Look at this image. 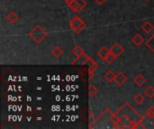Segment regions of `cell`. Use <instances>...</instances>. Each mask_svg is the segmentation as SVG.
<instances>
[{
  "instance_id": "obj_1",
  "label": "cell",
  "mask_w": 154,
  "mask_h": 129,
  "mask_svg": "<svg viewBox=\"0 0 154 129\" xmlns=\"http://www.w3.org/2000/svg\"><path fill=\"white\" fill-rule=\"evenodd\" d=\"M28 36L37 44H41L47 37V31L41 26L36 25L28 33Z\"/></svg>"
},
{
  "instance_id": "obj_2",
  "label": "cell",
  "mask_w": 154,
  "mask_h": 129,
  "mask_svg": "<svg viewBox=\"0 0 154 129\" xmlns=\"http://www.w3.org/2000/svg\"><path fill=\"white\" fill-rule=\"evenodd\" d=\"M116 118L117 119V123L121 124L123 128H137L139 127V125L126 114L116 116Z\"/></svg>"
},
{
  "instance_id": "obj_3",
  "label": "cell",
  "mask_w": 154,
  "mask_h": 129,
  "mask_svg": "<svg viewBox=\"0 0 154 129\" xmlns=\"http://www.w3.org/2000/svg\"><path fill=\"white\" fill-rule=\"evenodd\" d=\"M87 25L85 22L79 16H75L69 22V28L76 33H79L86 29Z\"/></svg>"
},
{
  "instance_id": "obj_4",
  "label": "cell",
  "mask_w": 154,
  "mask_h": 129,
  "mask_svg": "<svg viewBox=\"0 0 154 129\" xmlns=\"http://www.w3.org/2000/svg\"><path fill=\"white\" fill-rule=\"evenodd\" d=\"M69 10L75 13H79L83 10L87 6V3L85 0H72L69 4H67Z\"/></svg>"
},
{
  "instance_id": "obj_5",
  "label": "cell",
  "mask_w": 154,
  "mask_h": 129,
  "mask_svg": "<svg viewBox=\"0 0 154 129\" xmlns=\"http://www.w3.org/2000/svg\"><path fill=\"white\" fill-rule=\"evenodd\" d=\"M110 49V53H112L116 58L119 57L124 52H125V48L122 47L118 42H116L112 45V47L109 48Z\"/></svg>"
},
{
  "instance_id": "obj_6",
  "label": "cell",
  "mask_w": 154,
  "mask_h": 129,
  "mask_svg": "<svg viewBox=\"0 0 154 129\" xmlns=\"http://www.w3.org/2000/svg\"><path fill=\"white\" fill-rule=\"evenodd\" d=\"M115 82L116 84L118 85V86H123L126 82H127V76L122 73V72H119L116 75V78H115Z\"/></svg>"
},
{
  "instance_id": "obj_7",
  "label": "cell",
  "mask_w": 154,
  "mask_h": 129,
  "mask_svg": "<svg viewBox=\"0 0 154 129\" xmlns=\"http://www.w3.org/2000/svg\"><path fill=\"white\" fill-rule=\"evenodd\" d=\"M89 57L87 56L85 53L79 57H77L76 60L73 62V65H88V61H89Z\"/></svg>"
},
{
  "instance_id": "obj_8",
  "label": "cell",
  "mask_w": 154,
  "mask_h": 129,
  "mask_svg": "<svg viewBox=\"0 0 154 129\" xmlns=\"http://www.w3.org/2000/svg\"><path fill=\"white\" fill-rule=\"evenodd\" d=\"M88 65L89 66V79H91L93 77L94 74H95L96 69L98 67V64L95 60H93L92 58H89V61H88Z\"/></svg>"
},
{
  "instance_id": "obj_9",
  "label": "cell",
  "mask_w": 154,
  "mask_h": 129,
  "mask_svg": "<svg viewBox=\"0 0 154 129\" xmlns=\"http://www.w3.org/2000/svg\"><path fill=\"white\" fill-rule=\"evenodd\" d=\"M6 20H7L10 23L14 24V23H16V22L19 21V16H18V14H17L15 12L11 11V12H9V13L6 14Z\"/></svg>"
},
{
  "instance_id": "obj_10",
  "label": "cell",
  "mask_w": 154,
  "mask_h": 129,
  "mask_svg": "<svg viewBox=\"0 0 154 129\" xmlns=\"http://www.w3.org/2000/svg\"><path fill=\"white\" fill-rule=\"evenodd\" d=\"M109 53H110V49H108L106 47H102L98 51H97V56L102 59V60H104V61H106V57H107V56L109 55Z\"/></svg>"
},
{
  "instance_id": "obj_11",
  "label": "cell",
  "mask_w": 154,
  "mask_h": 129,
  "mask_svg": "<svg viewBox=\"0 0 154 129\" xmlns=\"http://www.w3.org/2000/svg\"><path fill=\"white\" fill-rule=\"evenodd\" d=\"M62 53H63V49L61 48V47L60 46H55L51 50V56L53 57H55V58H59V57H60V56L62 55Z\"/></svg>"
},
{
  "instance_id": "obj_12",
  "label": "cell",
  "mask_w": 154,
  "mask_h": 129,
  "mask_svg": "<svg viewBox=\"0 0 154 129\" xmlns=\"http://www.w3.org/2000/svg\"><path fill=\"white\" fill-rule=\"evenodd\" d=\"M142 30H143L145 33H147V34L151 33V32L154 30L153 23L151 22H145L142 25Z\"/></svg>"
},
{
  "instance_id": "obj_13",
  "label": "cell",
  "mask_w": 154,
  "mask_h": 129,
  "mask_svg": "<svg viewBox=\"0 0 154 129\" xmlns=\"http://www.w3.org/2000/svg\"><path fill=\"white\" fill-rule=\"evenodd\" d=\"M134 84H135L137 86L141 87V86H143V85L147 82V80H146V78H145L144 76H143L142 75H136L135 78L134 79Z\"/></svg>"
},
{
  "instance_id": "obj_14",
  "label": "cell",
  "mask_w": 154,
  "mask_h": 129,
  "mask_svg": "<svg viewBox=\"0 0 154 129\" xmlns=\"http://www.w3.org/2000/svg\"><path fill=\"white\" fill-rule=\"evenodd\" d=\"M143 41H144V40L141 34H136L132 38V42L134 46H141L143 43Z\"/></svg>"
},
{
  "instance_id": "obj_15",
  "label": "cell",
  "mask_w": 154,
  "mask_h": 129,
  "mask_svg": "<svg viewBox=\"0 0 154 129\" xmlns=\"http://www.w3.org/2000/svg\"><path fill=\"white\" fill-rule=\"evenodd\" d=\"M104 78L106 82L108 83H112L115 82V78H116V75L114 74V72L112 70H107L106 72V74L104 75Z\"/></svg>"
},
{
  "instance_id": "obj_16",
  "label": "cell",
  "mask_w": 154,
  "mask_h": 129,
  "mask_svg": "<svg viewBox=\"0 0 154 129\" xmlns=\"http://www.w3.org/2000/svg\"><path fill=\"white\" fill-rule=\"evenodd\" d=\"M145 45H146V47H147L152 53H154V34L146 40Z\"/></svg>"
},
{
  "instance_id": "obj_17",
  "label": "cell",
  "mask_w": 154,
  "mask_h": 129,
  "mask_svg": "<svg viewBox=\"0 0 154 129\" xmlns=\"http://www.w3.org/2000/svg\"><path fill=\"white\" fill-rule=\"evenodd\" d=\"M72 53H73L76 57H79V56L83 55L85 52H84L83 48H82L79 45H77V46H75V47L73 48V49H72Z\"/></svg>"
},
{
  "instance_id": "obj_18",
  "label": "cell",
  "mask_w": 154,
  "mask_h": 129,
  "mask_svg": "<svg viewBox=\"0 0 154 129\" xmlns=\"http://www.w3.org/2000/svg\"><path fill=\"white\" fill-rule=\"evenodd\" d=\"M134 101H135V103L136 104H138V105H142L144 101H145V98H144V96L143 95V94H137V95H135L134 97Z\"/></svg>"
},
{
  "instance_id": "obj_19",
  "label": "cell",
  "mask_w": 154,
  "mask_h": 129,
  "mask_svg": "<svg viewBox=\"0 0 154 129\" xmlns=\"http://www.w3.org/2000/svg\"><path fill=\"white\" fill-rule=\"evenodd\" d=\"M88 95H89V97H93V96H95L97 92H98V90H97V88L95 86V85H93V84H89V86H88Z\"/></svg>"
},
{
  "instance_id": "obj_20",
  "label": "cell",
  "mask_w": 154,
  "mask_h": 129,
  "mask_svg": "<svg viewBox=\"0 0 154 129\" xmlns=\"http://www.w3.org/2000/svg\"><path fill=\"white\" fill-rule=\"evenodd\" d=\"M145 95L149 99H153L154 98V87L153 86H149L145 91H144Z\"/></svg>"
},
{
  "instance_id": "obj_21",
  "label": "cell",
  "mask_w": 154,
  "mask_h": 129,
  "mask_svg": "<svg viewBox=\"0 0 154 129\" xmlns=\"http://www.w3.org/2000/svg\"><path fill=\"white\" fill-rule=\"evenodd\" d=\"M116 59V57L112 53H109V55L107 56V57H106V62L107 64H112Z\"/></svg>"
},
{
  "instance_id": "obj_22",
  "label": "cell",
  "mask_w": 154,
  "mask_h": 129,
  "mask_svg": "<svg viewBox=\"0 0 154 129\" xmlns=\"http://www.w3.org/2000/svg\"><path fill=\"white\" fill-rule=\"evenodd\" d=\"M146 116L154 119V107H150L146 111Z\"/></svg>"
},
{
  "instance_id": "obj_23",
  "label": "cell",
  "mask_w": 154,
  "mask_h": 129,
  "mask_svg": "<svg viewBox=\"0 0 154 129\" xmlns=\"http://www.w3.org/2000/svg\"><path fill=\"white\" fill-rule=\"evenodd\" d=\"M97 4H104V3H106L107 0H94Z\"/></svg>"
},
{
  "instance_id": "obj_24",
  "label": "cell",
  "mask_w": 154,
  "mask_h": 129,
  "mask_svg": "<svg viewBox=\"0 0 154 129\" xmlns=\"http://www.w3.org/2000/svg\"><path fill=\"white\" fill-rule=\"evenodd\" d=\"M63 1H64V2H65L66 4H69V3L70 1H72V0H63Z\"/></svg>"
},
{
  "instance_id": "obj_25",
  "label": "cell",
  "mask_w": 154,
  "mask_h": 129,
  "mask_svg": "<svg viewBox=\"0 0 154 129\" xmlns=\"http://www.w3.org/2000/svg\"><path fill=\"white\" fill-rule=\"evenodd\" d=\"M144 1H150V0H144Z\"/></svg>"
},
{
  "instance_id": "obj_26",
  "label": "cell",
  "mask_w": 154,
  "mask_h": 129,
  "mask_svg": "<svg viewBox=\"0 0 154 129\" xmlns=\"http://www.w3.org/2000/svg\"><path fill=\"white\" fill-rule=\"evenodd\" d=\"M153 124H154V123H153Z\"/></svg>"
}]
</instances>
